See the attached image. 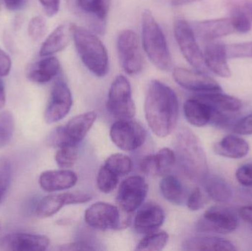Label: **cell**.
<instances>
[{
	"label": "cell",
	"mask_w": 252,
	"mask_h": 251,
	"mask_svg": "<svg viewBox=\"0 0 252 251\" xmlns=\"http://www.w3.org/2000/svg\"><path fill=\"white\" fill-rule=\"evenodd\" d=\"M6 7L10 10H19L26 4L27 0H2Z\"/></svg>",
	"instance_id": "47"
},
{
	"label": "cell",
	"mask_w": 252,
	"mask_h": 251,
	"mask_svg": "<svg viewBox=\"0 0 252 251\" xmlns=\"http://www.w3.org/2000/svg\"><path fill=\"white\" fill-rule=\"evenodd\" d=\"M96 119L97 113L94 112L81 113L72 118L65 126H63L68 139L72 144L78 145L91 130Z\"/></svg>",
	"instance_id": "22"
},
{
	"label": "cell",
	"mask_w": 252,
	"mask_h": 251,
	"mask_svg": "<svg viewBox=\"0 0 252 251\" xmlns=\"http://www.w3.org/2000/svg\"><path fill=\"white\" fill-rule=\"evenodd\" d=\"M142 43L145 54L156 67L170 70L171 56L165 35L149 10H144L142 15Z\"/></svg>",
	"instance_id": "4"
},
{
	"label": "cell",
	"mask_w": 252,
	"mask_h": 251,
	"mask_svg": "<svg viewBox=\"0 0 252 251\" xmlns=\"http://www.w3.org/2000/svg\"><path fill=\"white\" fill-rule=\"evenodd\" d=\"M241 6H242L244 10L250 15V17L252 19V1H246V2Z\"/></svg>",
	"instance_id": "51"
},
{
	"label": "cell",
	"mask_w": 252,
	"mask_h": 251,
	"mask_svg": "<svg viewBox=\"0 0 252 251\" xmlns=\"http://www.w3.org/2000/svg\"><path fill=\"white\" fill-rule=\"evenodd\" d=\"M12 167L10 160L0 157V204L10 188L11 183Z\"/></svg>",
	"instance_id": "37"
},
{
	"label": "cell",
	"mask_w": 252,
	"mask_h": 251,
	"mask_svg": "<svg viewBox=\"0 0 252 251\" xmlns=\"http://www.w3.org/2000/svg\"><path fill=\"white\" fill-rule=\"evenodd\" d=\"M60 62L57 57L47 56L45 58L27 66L26 76L31 82L43 84L50 82L59 74Z\"/></svg>",
	"instance_id": "21"
},
{
	"label": "cell",
	"mask_w": 252,
	"mask_h": 251,
	"mask_svg": "<svg viewBox=\"0 0 252 251\" xmlns=\"http://www.w3.org/2000/svg\"><path fill=\"white\" fill-rule=\"evenodd\" d=\"M49 246L48 237L40 234L13 233L0 238V251H44Z\"/></svg>",
	"instance_id": "15"
},
{
	"label": "cell",
	"mask_w": 252,
	"mask_h": 251,
	"mask_svg": "<svg viewBox=\"0 0 252 251\" xmlns=\"http://www.w3.org/2000/svg\"><path fill=\"white\" fill-rule=\"evenodd\" d=\"M200 0H168L169 3L173 6H182L191 4Z\"/></svg>",
	"instance_id": "50"
},
{
	"label": "cell",
	"mask_w": 252,
	"mask_h": 251,
	"mask_svg": "<svg viewBox=\"0 0 252 251\" xmlns=\"http://www.w3.org/2000/svg\"><path fill=\"white\" fill-rule=\"evenodd\" d=\"M235 176L243 187L252 188V163L246 164L238 168Z\"/></svg>",
	"instance_id": "41"
},
{
	"label": "cell",
	"mask_w": 252,
	"mask_h": 251,
	"mask_svg": "<svg viewBox=\"0 0 252 251\" xmlns=\"http://www.w3.org/2000/svg\"><path fill=\"white\" fill-rule=\"evenodd\" d=\"M15 122L13 114L8 111H4L0 113V148L5 147L9 144L13 132Z\"/></svg>",
	"instance_id": "36"
},
{
	"label": "cell",
	"mask_w": 252,
	"mask_h": 251,
	"mask_svg": "<svg viewBox=\"0 0 252 251\" xmlns=\"http://www.w3.org/2000/svg\"><path fill=\"white\" fill-rule=\"evenodd\" d=\"M238 226V217L233 211L216 206L206 211L198 221L197 229L200 232L227 234L235 231Z\"/></svg>",
	"instance_id": "11"
},
{
	"label": "cell",
	"mask_w": 252,
	"mask_h": 251,
	"mask_svg": "<svg viewBox=\"0 0 252 251\" xmlns=\"http://www.w3.org/2000/svg\"><path fill=\"white\" fill-rule=\"evenodd\" d=\"M169 235L164 231H156L147 234L136 246V251H159L162 250L167 242Z\"/></svg>",
	"instance_id": "31"
},
{
	"label": "cell",
	"mask_w": 252,
	"mask_h": 251,
	"mask_svg": "<svg viewBox=\"0 0 252 251\" xmlns=\"http://www.w3.org/2000/svg\"><path fill=\"white\" fill-rule=\"evenodd\" d=\"M70 89L64 81H59L52 90L50 100L44 113V119L49 124L63 119L70 112L72 106Z\"/></svg>",
	"instance_id": "13"
},
{
	"label": "cell",
	"mask_w": 252,
	"mask_h": 251,
	"mask_svg": "<svg viewBox=\"0 0 252 251\" xmlns=\"http://www.w3.org/2000/svg\"><path fill=\"white\" fill-rule=\"evenodd\" d=\"M120 177L112 172L107 167H101L97 177V185L101 193L108 194L112 193L119 183Z\"/></svg>",
	"instance_id": "33"
},
{
	"label": "cell",
	"mask_w": 252,
	"mask_h": 251,
	"mask_svg": "<svg viewBox=\"0 0 252 251\" xmlns=\"http://www.w3.org/2000/svg\"><path fill=\"white\" fill-rule=\"evenodd\" d=\"M229 19L235 31H238L241 33H247L251 30L252 19L244 10L242 6H237L234 7L231 11V16Z\"/></svg>",
	"instance_id": "35"
},
{
	"label": "cell",
	"mask_w": 252,
	"mask_h": 251,
	"mask_svg": "<svg viewBox=\"0 0 252 251\" xmlns=\"http://www.w3.org/2000/svg\"><path fill=\"white\" fill-rule=\"evenodd\" d=\"M186 251H237L235 245L225 239L217 237H194L188 239L183 243Z\"/></svg>",
	"instance_id": "26"
},
{
	"label": "cell",
	"mask_w": 252,
	"mask_h": 251,
	"mask_svg": "<svg viewBox=\"0 0 252 251\" xmlns=\"http://www.w3.org/2000/svg\"><path fill=\"white\" fill-rule=\"evenodd\" d=\"M207 69L221 78H228L232 76V71L228 64L225 44L211 41L205 43L203 53Z\"/></svg>",
	"instance_id": "17"
},
{
	"label": "cell",
	"mask_w": 252,
	"mask_h": 251,
	"mask_svg": "<svg viewBox=\"0 0 252 251\" xmlns=\"http://www.w3.org/2000/svg\"><path fill=\"white\" fill-rule=\"evenodd\" d=\"M176 158L186 176L194 182H202L209 173L207 155L198 137L187 127L176 135Z\"/></svg>",
	"instance_id": "2"
},
{
	"label": "cell",
	"mask_w": 252,
	"mask_h": 251,
	"mask_svg": "<svg viewBox=\"0 0 252 251\" xmlns=\"http://www.w3.org/2000/svg\"><path fill=\"white\" fill-rule=\"evenodd\" d=\"M165 215L159 206L148 203L139 209L134 218V228L140 234L157 231L164 223Z\"/></svg>",
	"instance_id": "19"
},
{
	"label": "cell",
	"mask_w": 252,
	"mask_h": 251,
	"mask_svg": "<svg viewBox=\"0 0 252 251\" xmlns=\"http://www.w3.org/2000/svg\"><path fill=\"white\" fill-rule=\"evenodd\" d=\"M228 58H244L252 57V41L225 44Z\"/></svg>",
	"instance_id": "39"
},
{
	"label": "cell",
	"mask_w": 252,
	"mask_h": 251,
	"mask_svg": "<svg viewBox=\"0 0 252 251\" xmlns=\"http://www.w3.org/2000/svg\"><path fill=\"white\" fill-rule=\"evenodd\" d=\"M216 154L229 159H239L245 157L250 152L249 143L237 136H226L221 141L213 145Z\"/></svg>",
	"instance_id": "24"
},
{
	"label": "cell",
	"mask_w": 252,
	"mask_h": 251,
	"mask_svg": "<svg viewBox=\"0 0 252 251\" xmlns=\"http://www.w3.org/2000/svg\"><path fill=\"white\" fill-rule=\"evenodd\" d=\"M77 181L76 174L66 169L45 171L40 175L38 179L41 188L48 193L69 190L77 184Z\"/></svg>",
	"instance_id": "20"
},
{
	"label": "cell",
	"mask_w": 252,
	"mask_h": 251,
	"mask_svg": "<svg viewBox=\"0 0 252 251\" xmlns=\"http://www.w3.org/2000/svg\"><path fill=\"white\" fill-rule=\"evenodd\" d=\"M44 12L50 17L56 16L60 8L61 0H39Z\"/></svg>",
	"instance_id": "43"
},
{
	"label": "cell",
	"mask_w": 252,
	"mask_h": 251,
	"mask_svg": "<svg viewBox=\"0 0 252 251\" xmlns=\"http://www.w3.org/2000/svg\"><path fill=\"white\" fill-rule=\"evenodd\" d=\"M117 49L123 69L129 75L139 74L143 68V57L140 42L136 32L124 29L117 40Z\"/></svg>",
	"instance_id": "9"
},
{
	"label": "cell",
	"mask_w": 252,
	"mask_h": 251,
	"mask_svg": "<svg viewBox=\"0 0 252 251\" xmlns=\"http://www.w3.org/2000/svg\"><path fill=\"white\" fill-rule=\"evenodd\" d=\"M190 25L197 40L204 44L216 41L235 32L229 18L194 22Z\"/></svg>",
	"instance_id": "16"
},
{
	"label": "cell",
	"mask_w": 252,
	"mask_h": 251,
	"mask_svg": "<svg viewBox=\"0 0 252 251\" xmlns=\"http://www.w3.org/2000/svg\"><path fill=\"white\" fill-rule=\"evenodd\" d=\"M206 203H207V199L204 193H202L201 189L196 187L192 190L188 197V207L189 210L195 212L203 209Z\"/></svg>",
	"instance_id": "40"
},
{
	"label": "cell",
	"mask_w": 252,
	"mask_h": 251,
	"mask_svg": "<svg viewBox=\"0 0 252 251\" xmlns=\"http://www.w3.org/2000/svg\"><path fill=\"white\" fill-rule=\"evenodd\" d=\"M173 78L179 85L189 91L198 93L221 91L216 80L200 71H191L176 67L173 70Z\"/></svg>",
	"instance_id": "14"
},
{
	"label": "cell",
	"mask_w": 252,
	"mask_h": 251,
	"mask_svg": "<svg viewBox=\"0 0 252 251\" xmlns=\"http://www.w3.org/2000/svg\"><path fill=\"white\" fill-rule=\"evenodd\" d=\"M11 64L10 56L2 50H0V77H5L9 75Z\"/></svg>",
	"instance_id": "44"
},
{
	"label": "cell",
	"mask_w": 252,
	"mask_h": 251,
	"mask_svg": "<svg viewBox=\"0 0 252 251\" xmlns=\"http://www.w3.org/2000/svg\"><path fill=\"white\" fill-rule=\"evenodd\" d=\"M160 191L163 197L175 205L182 204L185 197L183 185L176 177L166 175L160 182Z\"/></svg>",
	"instance_id": "29"
},
{
	"label": "cell",
	"mask_w": 252,
	"mask_h": 251,
	"mask_svg": "<svg viewBox=\"0 0 252 251\" xmlns=\"http://www.w3.org/2000/svg\"><path fill=\"white\" fill-rule=\"evenodd\" d=\"M204 183L207 194L214 201L226 203L232 200L233 190L230 184L222 177L208 175Z\"/></svg>",
	"instance_id": "28"
},
{
	"label": "cell",
	"mask_w": 252,
	"mask_h": 251,
	"mask_svg": "<svg viewBox=\"0 0 252 251\" xmlns=\"http://www.w3.org/2000/svg\"><path fill=\"white\" fill-rule=\"evenodd\" d=\"M69 10L84 20L90 30L103 35L106 32V22L111 0H66Z\"/></svg>",
	"instance_id": "5"
},
{
	"label": "cell",
	"mask_w": 252,
	"mask_h": 251,
	"mask_svg": "<svg viewBox=\"0 0 252 251\" xmlns=\"http://www.w3.org/2000/svg\"><path fill=\"white\" fill-rule=\"evenodd\" d=\"M176 161V153L171 149L164 147L156 154L145 156L141 163V169L151 176H164L170 172Z\"/></svg>",
	"instance_id": "18"
},
{
	"label": "cell",
	"mask_w": 252,
	"mask_h": 251,
	"mask_svg": "<svg viewBox=\"0 0 252 251\" xmlns=\"http://www.w3.org/2000/svg\"><path fill=\"white\" fill-rule=\"evenodd\" d=\"M148 185L142 177L134 175L121 183L117 195L118 207L130 215L139 209L148 194Z\"/></svg>",
	"instance_id": "12"
},
{
	"label": "cell",
	"mask_w": 252,
	"mask_h": 251,
	"mask_svg": "<svg viewBox=\"0 0 252 251\" xmlns=\"http://www.w3.org/2000/svg\"><path fill=\"white\" fill-rule=\"evenodd\" d=\"M233 131L239 135H252V113L238 121L234 126Z\"/></svg>",
	"instance_id": "42"
},
{
	"label": "cell",
	"mask_w": 252,
	"mask_h": 251,
	"mask_svg": "<svg viewBox=\"0 0 252 251\" xmlns=\"http://www.w3.org/2000/svg\"><path fill=\"white\" fill-rule=\"evenodd\" d=\"M66 205V193L50 195L40 200L35 209V215L39 218H50L58 213Z\"/></svg>",
	"instance_id": "30"
},
{
	"label": "cell",
	"mask_w": 252,
	"mask_h": 251,
	"mask_svg": "<svg viewBox=\"0 0 252 251\" xmlns=\"http://www.w3.org/2000/svg\"><path fill=\"white\" fill-rule=\"evenodd\" d=\"M240 191V198L249 203L250 206H252V187H245Z\"/></svg>",
	"instance_id": "48"
},
{
	"label": "cell",
	"mask_w": 252,
	"mask_h": 251,
	"mask_svg": "<svg viewBox=\"0 0 252 251\" xmlns=\"http://www.w3.org/2000/svg\"><path fill=\"white\" fill-rule=\"evenodd\" d=\"M104 165L119 177L125 176L130 173L133 168L131 159L122 153L111 155L106 159Z\"/></svg>",
	"instance_id": "32"
},
{
	"label": "cell",
	"mask_w": 252,
	"mask_h": 251,
	"mask_svg": "<svg viewBox=\"0 0 252 251\" xmlns=\"http://www.w3.org/2000/svg\"><path fill=\"white\" fill-rule=\"evenodd\" d=\"M72 38L71 24H62L46 38L40 50V56L47 57L64 50Z\"/></svg>",
	"instance_id": "23"
},
{
	"label": "cell",
	"mask_w": 252,
	"mask_h": 251,
	"mask_svg": "<svg viewBox=\"0 0 252 251\" xmlns=\"http://www.w3.org/2000/svg\"><path fill=\"white\" fill-rule=\"evenodd\" d=\"M173 32L187 61L197 71L206 72L208 69L204 61V55L198 46L190 24L185 19H176L173 25Z\"/></svg>",
	"instance_id": "8"
},
{
	"label": "cell",
	"mask_w": 252,
	"mask_h": 251,
	"mask_svg": "<svg viewBox=\"0 0 252 251\" xmlns=\"http://www.w3.org/2000/svg\"><path fill=\"white\" fill-rule=\"evenodd\" d=\"M239 216L252 227V206H246L239 209Z\"/></svg>",
	"instance_id": "46"
},
{
	"label": "cell",
	"mask_w": 252,
	"mask_h": 251,
	"mask_svg": "<svg viewBox=\"0 0 252 251\" xmlns=\"http://www.w3.org/2000/svg\"><path fill=\"white\" fill-rule=\"evenodd\" d=\"M145 119L152 132L164 138L177 126L179 115V99L175 91L161 81L150 83L145 100Z\"/></svg>",
	"instance_id": "1"
},
{
	"label": "cell",
	"mask_w": 252,
	"mask_h": 251,
	"mask_svg": "<svg viewBox=\"0 0 252 251\" xmlns=\"http://www.w3.org/2000/svg\"><path fill=\"white\" fill-rule=\"evenodd\" d=\"M118 206L105 202H97L86 211L84 219L90 227L96 229L111 230L125 228L129 225V216Z\"/></svg>",
	"instance_id": "6"
},
{
	"label": "cell",
	"mask_w": 252,
	"mask_h": 251,
	"mask_svg": "<svg viewBox=\"0 0 252 251\" xmlns=\"http://www.w3.org/2000/svg\"><path fill=\"white\" fill-rule=\"evenodd\" d=\"M212 107L228 113H235L242 108V103L239 99L228 94H222L220 91L199 93L195 96Z\"/></svg>",
	"instance_id": "27"
},
{
	"label": "cell",
	"mask_w": 252,
	"mask_h": 251,
	"mask_svg": "<svg viewBox=\"0 0 252 251\" xmlns=\"http://www.w3.org/2000/svg\"><path fill=\"white\" fill-rule=\"evenodd\" d=\"M107 109L118 119H132L136 113V107L132 98L131 87L124 75L116 77L109 91Z\"/></svg>",
	"instance_id": "7"
},
{
	"label": "cell",
	"mask_w": 252,
	"mask_h": 251,
	"mask_svg": "<svg viewBox=\"0 0 252 251\" xmlns=\"http://www.w3.org/2000/svg\"><path fill=\"white\" fill-rule=\"evenodd\" d=\"M61 251H92L94 250L90 245L82 242H75L69 244L63 245L59 248Z\"/></svg>",
	"instance_id": "45"
},
{
	"label": "cell",
	"mask_w": 252,
	"mask_h": 251,
	"mask_svg": "<svg viewBox=\"0 0 252 251\" xmlns=\"http://www.w3.org/2000/svg\"><path fill=\"white\" fill-rule=\"evenodd\" d=\"M78 147L73 144H67L59 147L56 152V162L61 169L72 167L78 159Z\"/></svg>",
	"instance_id": "34"
},
{
	"label": "cell",
	"mask_w": 252,
	"mask_h": 251,
	"mask_svg": "<svg viewBox=\"0 0 252 251\" xmlns=\"http://www.w3.org/2000/svg\"><path fill=\"white\" fill-rule=\"evenodd\" d=\"M184 113L189 123L195 127H203L210 123L212 107L197 97L189 99L184 104Z\"/></svg>",
	"instance_id": "25"
},
{
	"label": "cell",
	"mask_w": 252,
	"mask_h": 251,
	"mask_svg": "<svg viewBox=\"0 0 252 251\" xmlns=\"http://www.w3.org/2000/svg\"><path fill=\"white\" fill-rule=\"evenodd\" d=\"M6 96L5 91H4V84L2 81L0 79V110L5 106Z\"/></svg>",
	"instance_id": "49"
},
{
	"label": "cell",
	"mask_w": 252,
	"mask_h": 251,
	"mask_svg": "<svg viewBox=\"0 0 252 251\" xmlns=\"http://www.w3.org/2000/svg\"><path fill=\"white\" fill-rule=\"evenodd\" d=\"M72 38L84 64L96 76H106L109 72V56L104 44L91 30L71 24Z\"/></svg>",
	"instance_id": "3"
},
{
	"label": "cell",
	"mask_w": 252,
	"mask_h": 251,
	"mask_svg": "<svg viewBox=\"0 0 252 251\" xmlns=\"http://www.w3.org/2000/svg\"><path fill=\"white\" fill-rule=\"evenodd\" d=\"M47 32V22L42 16H37L30 21L28 25V35L33 41L42 39Z\"/></svg>",
	"instance_id": "38"
},
{
	"label": "cell",
	"mask_w": 252,
	"mask_h": 251,
	"mask_svg": "<svg viewBox=\"0 0 252 251\" xmlns=\"http://www.w3.org/2000/svg\"><path fill=\"white\" fill-rule=\"evenodd\" d=\"M146 137L145 128L132 119H119L110 130L111 139L114 144L125 151H133L142 147Z\"/></svg>",
	"instance_id": "10"
}]
</instances>
